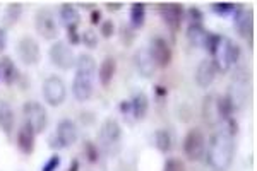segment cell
I'll return each instance as SVG.
<instances>
[{
	"label": "cell",
	"instance_id": "1",
	"mask_svg": "<svg viewBox=\"0 0 257 171\" xmlns=\"http://www.w3.org/2000/svg\"><path fill=\"white\" fill-rule=\"evenodd\" d=\"M233 137L226 130L214 133L208 144V149H206L208 164L214 171H226L231 166V161H233Z\"/></svg>",
	"mask_w": 257,
	"mask_h": 171
},
{
	"label": "cell",
	"instance_id": "2",
	"mask_svg": "<svg viewBox=\"0 0 257 171\" xmlns=\"http://www.w3.org/2000/svg\"><path fill=\"white\" fill-rule=\"evenodd\" d=\"M240 57V48L237 43H233L230 38L226 36H221V41H219V47L214 53V65L219 72H226L231 65H235L238 62Z\"/></svg>",
	"mask_w": 257,
	"mask_h": 171
},
{
	"label": "cell",
	"instance_id": "3",
	"mask_svg": "<svg viewBox=\"0 0 257 171\" xmlns=\"http://www.w3.org/2000/svg\"><path fill=\"white\" fill-rule=\"evenodd\" d=\"M43 98L50 106H60L67 98V86L59 76H50L43 82Z\"/></svg>",
	"mask_w": 257,
	"mask_h": 171
},
{
	"label": "cell",
	"instance_id": "4",
	"mask_svg": "<svg viewBox=\"0 0 257 171\" xmlns=\"http://www.w3.org/2000/svg\"><path fill=\"white\" fill-rule=\"evenodd\" d=\"M120 137H122V128H120L117 120H113V118L105 120L98 132V140H99V145L103 147V151L111 152L113 147H118Z\"/></svg>",
	"mask_w": 257,
	"mask_h": 171
},
{
	"label": "cell",
	"instance_id": "5",
	"mask_svg": "<svg viewBox=\"0 0 257 171\" xmlns=\"http://www.w3.org/2000/svg\"><path fill=\"white\" fill-rule=\"evenodd\" d=\"M50 60L55 67H59L60 70H69L76 65V55L74 50L69 47L65 41H55L48 50Z\"/></svg>",
	"mask_w": 257,
	"mask_h": 171
},
{
	"label": "cell",
	"instance_id": "6",
	"mask_svg": "<svg viewBox=\"0 0 257 171\" xmlns=\"http://www.w3.org/2000/svg\"><path fill=\"white\" fill-rule=\"evenodd\" d=\"M156 11H158L161 21L168 26L170 33L175 36L182 26L184 6H182V4H158V6H156Z\"/></svg>",
	"mask_w": 257,
	"mask_h": 171
},
{
	"label": "cell",
	"instance_id": "7",
	"mask_svg": "<svg viewBox=\"0 0 257 171\" xmlns=\"http://www.w3.org/2000/svg\"><path fill=\"white\" fill-rule=\"evenodd\" d=\"M184 154L190 161H199L206 154V137L199 128L187 132L184 139Z\"/></svg>",
	"mask_w": 257,
	"mask_h": 171
},
{
	"label": "cell",
	"instance_id": "8",
	"mask_svg": "<svg viewBox=\"0 0 257 171\" xmlns=\"http://www.w3.org/2000/svg\"><path fill=\"white\" fill-rule=\"evenodd\" d=\"M23 113L26 116V123L35 130V133H41L45 132L48 125V116H47V110L36 101H28L24 103L23 106Z\"/></svg>",
	"mask_w": 257,
	"mask_h": 171
},
{
	"label": "cell",
	"instance_id": "9",
	"mask_svg": "<svg viewBox=\"0 0 257 171\" xmlns=\"http://www.w3.org/2000/svg\"><path fill=\"white\" fill-rule=\"evenodd\" d=\"M16 52H18L19 60L23 62L24 65H36L41 58L38 41H36L35 38H31V36H24V38H21Z\"/></svg>",
	"mask_w": 257,
	"mask_h": 171
},
{
	"label": "cell",
	"instance_id": "10",
	"mask_svg": "<svg viewBox=\"0 0 257 171\" xmlns=\"http://www.w3.org/2000/svg\"><path fill=\"white\" fill-rule=\"evenodd\" d=\"M35 28L45 40H55L59 36V26L55 23V18L47 9H40L35 14Z\"/></svg>",
	"mask_w": 257,
	"mask_h": 171
},
{
	"label": "cell",
	"instance_id": "11",
	"mask_svg": "<svg viewBox=\"0 0 257 171\" xmlns=\"http://www.w3.org/2000/svg\"><path fill=\"white\" fill-rule=\"evenodd\" d=\"M247 93H248V72L245 70H238L237 76L233 77V82L230 86V93L226 96L231 99L235 110L237 108H242V105L247 99Z\"/></svg>",
	"mask_w": 257,
	"mask_h": 171
},
{
	"label": "cell",
	"instance_id": "12",
	"mask_svg": "<svg viewBox=\"0 0 257 171\" xmlns=\"http://www.w3.org/2000/svg\"><path fill=\"white\" fill-rule=\"evenodd\" d=\"M233 24L242 38L252 40V36H254V14L250 9L237 6V11L233 14Z\"/></svg>",
	"mask_w": 257,
	"mask_h": 171
},
{
	"label": "cell",
	"instance_id": "13",
	"mask_svg": "<svg viewBox=\"0 0 257 171\" xmlns=\"http://www.w3.org/2000/svg\"><path fill=\"white\" fill-rule=\"evenodd\" d=\"M151 55H153V60H155L156 67H161V69H167V67L172 64V48L170 45L165 41L163 38H155L151 43Z\"/></svg>",
	"mask_w": 257,
	"mask_h": 171
},
{
	"label": "cell",
	"instance_id": "14",
	"mask_svg": "<svg viewBox=\"0 0 257 171\" xmlns=\"http://www.w3.org/2000/svg\"><path fill=\"white\" fill-rule=\"evenodd\" d=\"M216 65H214V62L211 60V58H206V60H202L201 64L197 65L196 69V82L199 87H202V89H208V87L213 84L214 77H216Z\"/></svg>",
	"mask_w": 257,
	"mask_h": 171
},
{
	"label": "cell",
	"instance_id": "15",
	"mask_svg": "<svg viewBox=\"0 0 257 171\" xmlns=\"http://www.w3.org/2000/svg\"><path fill=\"white\" fill-rule=\"evenodd\" d=\"M57 140L60 142L62 149L64 147H70L74 142L77 140V127L72 120H60L59 125H57V133H55Z\"/></svg>",
	"mask_w": 257,
	"mask_h": 171
},
{
	"label": "cell",
	"instance_id": "16",
	"mask_svg": "<svg viewBox=\"0 0 257 171\" xmlns=\"http://www.w3.org/2000/svg\"><path fill=\"white\" fill-rule=\"evenodd\" d=\"M93 81L94 77L82 76V74H76L72 81V94L77 101H88L93 94Z\"/></svg>",
	"mask_w": 257,
	"mask_h": 171
},
{
	"label": "cell",
	"instance_id": "17",
	"mask_svg": "<svg viewBox=\"0 0 257 171\" xmlns=\"http://www.w3.org/2000/svg\"><path fill=\"white\" fill-rule=\"evenodd\" d=\"M134 62H136V67H138L139 74L143 77L155 76L156 64H155V60H153L151 50L149 48H139L134 55Z\"/></svg>",
	"mask_w": 257,
	"mask_h": 171
},
{
	"label": "cell",
	"instance_id": "18",
	"mask_svg": "<svg viewBox=\"0 0 257 171\" xmlns=\"http://www.w3.org/2000/svg\"><path fill=\"white\" fill-rule=\"evenodd\" d=\"M35 140H36V133L28 123H24L18 132V147L19 151L26 156H30L35 151Z\"/></svg>",
	"mask_w": 257,
	"mask_h": 171
},
{
	"label": "cell",
	"instance_id": "19",
	"mask_svg": "<svg viewBox=\"0 0 257 171\" xmlns=\"http://www.w3.org/2000/svg\"><path fill=\"white\" fill-rule=\"evenodd\" d=\"M0 77L6 86H12L19 79V70L11 57H0Z\"/></svg>",
	"mask_w": 257,
	"mask_h": 171
},
{
	"label": "cell",
	"instance_id": "20",
	"mask_svg": "<svg viewBox=\"0 0 257 171\" xmlns=\"http://www.w3.org/2000/svg\"><path fill=\"white\" fill-rule=\"evenodd\" d=\"M115 72H117V62H115V58L106 57L105 60L101 62L99 70H98L99 84H101L103 87H108L111 79H113V76H115Z\"/></svg>",
	"mask_w": 257,
	"mask_h": 171
},
{
	"label": "cell",
	"instance_id": "21",
	"mask_svg": "<svg viewBox=\"0 0 257 171\" xmlns=\"http://www.w3.org/2000/svg\"><path fill=\"white\" fill-rule=\"evenodd\" d=\"M208 36H209V33L202 28V24H190L187 28V40H189V43L196 48H206Z\"/></svg>",
	"mask_w": 257,
	"mask_h": 171
},
{
	"label": "cell",
	"instance_id": "22",
	"mask_svg": "<svg viewBox=\"0 0 257 171\" xmlns=\"http://www.w3.org/2000/svg\"><path fill=\"white\" fill-rule=\"evenodd\" d=\"M14 125H16L14 110L6 101H0V130L6 133V135H11V132L14 130Z\"/></svg>",
	"mask_w": 257,
	"mask_h": 171
},
{
	"label": "cell",
	"instance_id": "23",
	"mask_svg": "<svg viewBox=\"0 0 257 171\" xmlns=\"http://www.w3.org/2000/svg\"><path fill=\"white\" fill-rule=\"evenodd\" d=\"M76 74L94 77L96 76V60L88 53H82L76 58Z\"/></svg>",
	"mask_w": 257,
	"mask_h": 171
},
{
	"label": "cell",
	"instance_id": "24",
	"mask_svg": "<svg viewBox=\"0 0 257 171\" xmlns=\"http://www.w3.org/2000/svg\"><path fill=\"white\" fill-rule=\"evenodd\" d=\"M149 110V99L144 93H138L131 101V111L136 120H143Z\"/></svg>",
	"mask_w": 257,
	"mask_h": 171
},
{
	"label": "cell",
	"instance_id": "25",
	"mask_svg": "<svg viewBox=\"0 0 257 171\" xmlns=\"http://www.w3.org/2000/svg\"><path fill=\"white\" fill-rule=\"evenodd\" d=\"M60 19L64 23L65 29L70 28V26H79V12H77L76 7L72 4H62L60 7Z\"/></svg>",
	"mask_w": 257,
	"mask_h": 171
},
{
	"label": "cell",
	"instance_id": "26",
	"mask_svg": "<svg viewBox=\"0 0 257 171\" xmlns=\"http://www.w3.org/2000/svg\"><path fill=\"white\" fill-rule=\"evenodd\" d=\"M146 23V4L134 2L131 7V28L141 29Z\"/></svg>",
	"mask_w": 257,
	"mask_h": 171
},
{
	"label": "cell",
	"instance_id": "27",
	"mask_svg": "<svg viewBox=\"0 0 257 171\" xmlns=\"http://www.w3.org/2000/svg\"><path fill=\"white\" fill-rule=\"evenodd\" d=\"M21 14H23V4L21 2L7 4L6 12H4V24H6V28L14 26V24L21 19Z\"/></svg>",
	"mask_w": 257,
	"mask_h": 171
},
{
	"label": "cell",
	"instance_id": "28",
	"mask_svg": "<svg viewBox=\"0 0 257 171\" xmlns=\"http://www.w3.org/2000/svg\"><path fill=\"white\" fill-rule=\"evenodd\" d=\"M216 96L211 94L204 99V108H202V115H204V120H208L211 125H214L219 122L218 116V110H216Z\"/></svg>",
	"mask_w": 257,
	"mask_h": 171
},
{
	"label": "cell",
	"instance_id": "29",
	"mask_svg": "<svg viewBox=\"0 0 257 171\" xmlns=\"http://www.w3.org/2000/svg\"><path fill=\"white\" fill-rule=\"evenodd\" d=\"M155 144L161 152H168L172 149V133L167 128H160L155 132Z\"/></svg>",
	"mask_w": 257,
	"mask_h": 171
},
{
	"label": "cell",
	"instance_id": "30",
	"mask_svg": "<svg viewBox=\"0 0 257 171\" xmlns=\"http://www.w3.org/2000/svg\"><path fill=\"white\" fill-rule=\"evenodd\" d=\"M216 110H218V116L221 120H228L235 111V106L231 103V99L228 96H221V98L216 99Z\"/></svg>",
	"mask_w": 257,
	"mask_h": 171
},
{
	"label": "cell",
	"instance_id": "31",
	"mask_svg": "<svg viewBox=\"0 0 257 171\" xmlns=\"http://www.w3.org/2000/svg\"><path fill=\"white\" fill-rule=\"evenodd\" d=\"M211 7H213L214 14L223 16V18L235 14V11H237V6H235V4H231V2H214Z\"/></svg>",
	"mask_w": 257,
	"mask_h": 171
},
{
	"label": "cell",
	"instance_id": "32",
	"mask_svg": "<svg viewBox=\"0 0 257 171\" xmlns=\"http://www.w3.org/2000/svg\"><path fill=\"white\" fill-rule=\"evenodd\" d=\"M134 40H136V29H132L128 24H122V28H120V41L125 47H132Z\"/></svg>",
	"mask_w": 257,
	"mask_h": 171
},
{
	"label": "cell",
	"instance_id": "33",
	"mask_svg": "<svg viewBox=\"0 0 257 171\" xmlns=\"http://www.w3.org/2000/svg\"><path fill=\"white\" fill-rule=\"evenodd\" d=\"M81 43H82V45H86L88 48H96V47H98L96 33H94L93 29H86V31L81 35Z\"/></svg>",
	"mask_w": 257,
	"mask_h": 171
},
{
	"label": "cell",
	"instance_id": "34",
	"mask_svg": "<svg viewBox=\"0 0 257 171\" xmlns=\"http://www.w3.org/2000/svg\"><path fill=\"white\" fill-rule=\"evenodd\" d=\"M84 152H86V157H88L89 162H98L99 151H98V147H96V144H94V142L86 140V142H84Z\"/></svg>",
	"mask_w": 257,
	"mask_h": 171
},
{
	"label": "cell",
	"instance_id": "35",
	"mask_svg": "<svg viewBox=\"0 0 257 171\" xmlns=\"http://www.w3.org/2000/svg\"><path fill=\"white\" fill-rule=\"evenodd\" d=\"M219 41H221V35H213V33H209L208 41H206V50L211 53V57H214V53H216Z\"/></svg>",
	"mask_w": 257,
	"mask_h": 171
},
{
	"label": "cell",
	"instance_id": "36",
	"mask_svg": "<svg viewBox=\"0 0 257 171\" xmlns=\"http://www.w3.org/2000/svg\"><path fill=\"white\" fill-rule=\"evenodd\" d=\"M163 171H185L184 162L180 159H175V157H170V159L165 162V169Z\"/></svg>",
	"mask_w": 257,
	"mask_h": 171
},
{
	"label": "cell",
	"instance_id": "37",
	"mask_svg": "<svg viewBox=\"0 0 257 171\" xmlns=\"http://www.w3.org/2000/svg\"><path fill=\"white\" fill-rule=\"evenodd\" d=\"M99 33H101L103 38H106V40L111 38V36L115 35V24H113V21L108 19V21H105V23H101V31H99Z\"/></svg>",
	"mask_w": 257,
	"mask_h": 171
},
{
	"label": "cell",
	"instance_id": "38",
	"mask_svg": "<svg viewBox=\"0 0 257 171\" xmlns=\"http://www.w3.org/2000/svg\"><path fill=\"white\" fill-rule=\"evenodd\" d=\"M59 166H60V156L59 154H53V156L45 162V166L41 168V171H55Z\"/></svg>",
	"mask_w": 257,
	"mask_h": 171
},
{
	"label": "cell",
	"instance_id": "39",
	"mask_svg": "<svg viewBox=\"0 0 257 171\" xmlns=\"http://www.w3.org/2000/svg\"><path fill=\"white\" fill-rule=\"evenodd\" d=\"M67 36H69L70 45H79L81 43V35L77 33V26L67 28Z\"/></svg>",
	"mask_w": 257,
	"mask_h": 171
},
{
	"label": "cell",
	"instance_id": "40",
	"mask_svg": "<svg viewBox=\"0 0 257 171\" xmlns=\"http://www.w3.org/2000/svg\"><path fill=\"white\" fill-rule=\"evenodd\" d=\"M225 122H226V132L230 133L231 137L237 135V132H238V123H237V120H235L233 116H230V118L225 120Z\"/></svg>",
	"mask_w": 257,
	"mask_h": 171
},
{
	"label": "cell",
	"instance_id": "41",
	"mask_svg": "<svg viewBox=\"0 0 257 171\" xmlns=\"http://www.w3.org/2000/svg\"><path fill=\"white\" fill-rule=\"evenodd\" d=\"M189 16H190V21H192L190 24H201V21L204 19V14H202L197 7H192V9L189 11Z\"/></svg>",
	"mask_w": 257,
	"mask_h": 171
},
{
	"label": "cell",
	"instance_id": "42",
	"mask_svg": "<svg viewBox=\"0 0 257 171\" xmlns=\"http://www.w3.org/2000/svg\"><path fill=\"white\" fill-rule=\"evenodd\" d=\"M89 23L93 24V26H96V24L101 23V12L98 9H93L91 11V16H89Z\"/></svg>",
	"mask_w": 257,
	"mask_h": 171
},
{
	"label": "cell",
	"instance_id": "43",
	"mask_svg": "<svg viewBox=\"0 0 257 171\" xmlns=\"http://www.w3.org/2000/svg\"><path fill=\"white\" fill-rule=\"evenodd\" d=\"M7 48V35H6V29L0 28V53Z\"/></svg>",
	"mask_w": 257,
	"mask_h": 171
},
{
	"label": "cell",
	"instance_id": "44",
	"mask_svg": "<svg viewBox=\"0 0 257 171\" xmlns=\"http://www.w3.org/2000/svg\"><path fill=\"white\" fill-rule=\"evenodd\" d=\"M105 6H106V9H108V11H111V12H117V11L122 9L123 4H122V2H106Z\"/></svg>",
	"mask_w": 257,
	"mask_h": 171
},
{
	"label": "cell",
	"instance_id": "45",
	"mask_svg": "<svg viewBox=\"0 0 257 171\" xmlns=\"http://www.w3.org/2000/svg\"><path fill=\"white\" fill-rule=\"evenodd\" d=\"M48 147L50 149H62V145H60V142L57 140V137L55 135H52L48 139Z\"/></svg>",
	"mask_w": 257,
	"mask_h": 171
},
{
	"label": "cell",
	"instance_id": "46",
	"mask_svg": "<svg viewBox=\"0 0 257 171\" xmlns=\"http://www.w3.org/2000/svg\"><path fill=\"white\" fill-rule=\"evenodd\" d=\"M118 110L122 111L123 115H127L128 111H131V101H120V105H118Z\"/></svg>",
	"mask_w": 257,
	"mask_h": 171
},
{
	"label": "cell",
	"instance_id": "47",
	"mask_svg": "<svg viewBox=\"0 0 257 171\" xmlns=\"http://www.w3.org/2000/svg\"><path fill=\"white\" fill-rule=\"evenodd\" d=\"M155 93H156V96H160V98H165V96L168 94V89L163 86H155Z\"/></svg>",
	"mask_w": 257,
	"mask_h": 171
},
{
	"label": "cell",
	"instance_id": "48",
	"mask_svg": "<svg viewBox=\"0 0 257 171\" xmlns=\"http://www.w3.org/2000/svg\"><path fill=\"white\" fill-rule=\"evenodd\" d=\"M79 168H81L79 161H77V159H74L72 162H70V168H69L67 171H79Z\"/></svg>",
	"mask_w": 257,
	"mask_h": 171
},
{
	"label": "cell",
	"instance_id": "49",
	"mask_svg": "<svg viewBox=\"0 0 257 171\" xmlns=\"http://www.w3.org/2000/svg\"><path fill=\"white\" fill-rule=\"evenodd\" d=\"M81 7H82V9H91V11H93V7H96V6H94V4H81Z\"/></svg>",
	"mask_w": 257,
	"mask_h": 171
}]
</instances>
